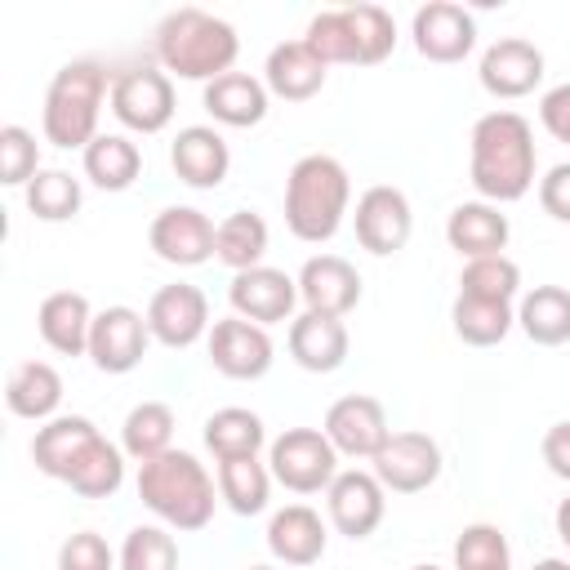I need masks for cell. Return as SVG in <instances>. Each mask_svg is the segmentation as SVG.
<instances>
[{
    "instance_id": "d6986e66",
    "label": "cell",
    "mask_w": 570,
    "mask_h": 570,
    "mask_svg": "<svg viewBox=\"0 0 570 570\" xmlns=\"http://www.w3.org/2000/svg\"><path fill=\"white\" fill-rule=\"evenodd\" d=\"M476 76H481V89L494 98H525L543 80V53L521 36H503L481 53Z\"/></svg>"
},
{
    "instance_id": "d6a6232c",
    "label": "cell",
    "mask_w": 570,
    "mask_h": 570,
    "mask_svg": "<svg viewBox=\"0 0 570 570\" xmlns=\"http://www.w3.org/2000/svg\"><path fill=\"white\" fill-rule=\"evenodd\" d=\"M67 485L85 499H111L125 485V450L111 445L102 432L80 450V459L67 472Z\"/></svg>"
},
{
    "instance_id": "681fc988",
    "label": "cell",
    "mask_w": 570,
    "mask_h": 570,
    "mask_svg": "<svg viewBox=\"0 0 570 570\" xmlns=\"http://www.w3.org/2000/svg\"><path fill=\"white\" fill-rule=\"evenodd\" d=\"M410 570H441V566H410Z\"/></svg>"
},
{
    "instance_id": "f6af8a7d",
    "label": "cell",
    "mask_w": 570,
    "mask_h": 570,
    "mask_svg": "<svg viewBox=\"0 0 570 570\" xmlns=\"http://www.w3.org/2000/svg\"><path fill=\"white\" fill-rule=\"evenodd\" d=\"M539 120H543V129H548L557 142L570 147V85H557V89H548V94L539 98Z\"/></svg>"
},
{
    "instance_id": "1f68e13d",
    "label": "cell",
    "mask_w": 570,
    "mask_h": 570,
    "mask_svg": "<svg viewBox=\"0 0 570 570\" xmlns=\"http://www.w3.org/2000/svg\"><path fill=\"white\" fill-rule=\"evenodd\" d=\"M263 441H267L263 419L254 410H245V405H223V410H214L205 419V445H209V454L218 463L223 459H249V454L263 450Z\"/></svg>"
},
{
    "instance_id": "c3c4849f",
    "label": "cell",
    "mask_w": 570,
    "mask_h": 570,
    "mask_svg": "<svg viewBox=\"0 0 570 570\" xmlns=\"http://www.w3.org/2000/svg\"><path fill=\"white\" fill-rule=\"evenodd\" d=\"M530 570H570V561H561V557H543V561H534Z\"/></svg>"
},
{
    "instance_id": "9c48e42d",
    "label": "cell",
    "mask_w": 570,
    "mask_h": 570,
    "mask_svg": "<svg viewBox=\"0 0 570 570\" xmlns=\"http://www.w3.org/2000/svg\"><path fill=\"white\" fill-rule=\"evenodd\" d=\"M374 476L392 494H419L441 476V445L428 432H392L370 459Z\"/></svg>"
},
{
    "instance_id": "74e56055",
    "label": "cell",
    "mask_w": 570,
    "mask_h": 570,
    "mask_svg": "<svg viewBox=\"0 0 570 570\" xmlns=\"http://www.w3.org/2000/svg\"><path fill=\"white\" fill-rule=\"evenodd\" d=\"M80 178H71L67 169H40L31 183H27V209L45 223H67L80 214Z\"/></svg>"
},
{
    "instance_id": "f1b7e54d",
    "label": "cell",
    "mask_w": 570,
    "mask_h": 570,
    "mask_svg": "<svg viewBox=\"0 0 570 570\" xmlns=\"http://www.w3.org/2000/svg\"><path fill=\"white\" fill-rule=\"evenodd\" d=\"M4 401L18 419L49 423V419H58L53 410L62 405V374L49 361H22L4 383Z\"/></svg>"
},
{
    "instance_id": "2e32d148",
    "label": "cell",
    "mask_w": 570,
    "mask_h": 570,
    "mask_svg": "<svg viewBox=\"0 0 570 570\" xmlns=\"http://www.w3.org/2000/svg\"><path fill=\"white\" fill-rule=\"evenodd\" d=\"M147 330L165 347H191L209 330V298H205V289H196L187 281L160 285L151 294V303H147Z\"/></svg>"
},
{
    "instance_id": "f907efd6",
    "label": "cell",
    "mask_w": 570,
    "mask_h": 570,
    "mask_svg": "<svg viewBox=\"0 0 570 570\" xmlns=\"http://www.w3.org/2000/svg\"><path fill=\"white\" fill-rule=\"evenodd\" d=\"M245 570H276V566H245Z\"/></svg>"
},
{
    "instance_id": "ba28073f",
    "label": "cell",
    "mask_w": 570,
    "mask_h": 570,
    "mask_svg": "<svg viewBox=\"0 0 570 570\" xmlns=\"http://www.w3.org/2000/svg\"><path fill=\"white\" fill-rule=\"evenodd\" d=\"M111 116L134 134H160L174 120V80L156 67H129L111 80Z\"/></svg>"
},
{
    "instance_id": "603a6c76",
    "label": "cell",
    "mask_w": 570,
    "mask_h": 570,
    "mask_svg": "<svg viewBox=\"0 0 570 570\" xmlns=\"http://www.w3.org/2000/svg\"><path fill=\"white\" fill-rule=\"evenodd\" d=\"M347 325L343 316H321V312H303L289 321V356L312 370V374H334L347 361Z\"/></svg>"
},
{
    "instance_id": "7dc6e473",
    "label": "cell",
    "mask_w": 570,
    "mask_h": 570,
    "mask_svg": "<svg viewBox=\"0 0 570 570\" xmlns=\"http://www.w3.org/2000/svg\"><path fill=\"white\" fill-rule=\"evenodd\" d=\"M557 534H561V543L570 548V494L557 503Z\"/></svg>"
},
{
    "instance_id": "7402d4cb",
    "label": "cell",
    "mask_w": 570,
    "mask_h": 570,
    "mask_svg": "<svg viewBox=\"0 0 570 570\" xmlns=\"http://www.w3.org/2000/svg\"><path fill=\"white\" fill-rule=\"evenodd\" d=\"M325 62L321 53L307 45V40H285L267 53V67H263V85L267 94L285 98V102H307L325 89Z\"/></svg>"
},
{
    "instance_id": "e575fe53",
    "label": "cell",
    "mask_w": 570,
    "mask_h": 570,
    "mask_svg": "<svg viewBox=\"0 0 570 570\" xmlns=\"http://www.w3.org/2000/svg\"><path fill=\"white\" fill-rule=\"evenodd\" d=\"M272 468L258 463V454L249 459H223L218 463V494L227 499V508L236 517H258L272 499Z\"/></svg>"
},
{
    "instance_id": "ab89813d",
    "label": "cell",
    "mask_w": 570,
    "mask_h": 570,
    "mask_svg": "<svg viewBox=\"0 0 570 570\" xmlns=\"http://www.w3.org/2000/svg\"><path fill=\"white\" fill-rule=\"evenodd\" d=\"M120 570H178V543L165 525H134L120 543Z\"/></svg>"
},
{
    "instance_id": "836d02e7",
    "label": "cell",
    "mask_w": 570,
    "mask_h": 570,
    "mask_svg": "<svg viewBox=\"0 0 570 570\" xmlns=\"http://www.w3.org/2000/svg\"><path fill=\"white\" fill-rule=\"evenodd\" d=\"M263 254H267V223L254 214V209H236L218 223L214 232V258L236 272H249V267H263Z\"/></svg>"
},
{
    "instance_id": "bcb514c9",
    "label": "cell",
    "mask_w": 570,
    "mask_h": 570,
    "mask_svg": "<svg viewBox=\"0 0 570 570\" xmlns=\"http://www.w3.org/2000/svg\"><path fill=\"white\" fill-rule=\"evenodd\" d=\"M543 463H548L561 481H570V419H561V423H552V428L543 432Z\"/></svg>"
},
{
    "instance_id": "44dd1931",
    "label": "cell",
    "mask_w": 570,
    "mask_h": 570,
    "mask_svg": "<svg viewBox=\"0 0 570 570\" xmlns=\"http://www.w3.org/2000/svg\"><path fill=\"white\" fill-rule=\"evenodd\" d=\"M169 165L187 187H218L232 169V151L214 125H187L169 142Z\"/></svg>"
},
{
    "instance_id": "9a60e30c",
    "label": "cell",
    "mask_w": 570,
    "mask_h": 570,
    "mask_svg": "<svg viewBox=\"0 0 570 570\" xmlns=\"http://www.w3.org/2000/svg\"><path fill=\"white\" fill-rule=\"evenodd\" d=\"M214 223L191 209V205H169L151 218L147 227V245L156 249V258L174 263V267H200L205 258H214Z\"/></svg>"
},
{
    "instance_id": "cb8c5ba5",
    "label": "cell",
    "mask_w": 570,
    "mask_h": 570,
    "mask_svg": "<svg viewBox=\"0 0 570 570\" xmlns=\"http://www.w3.org/2000/svg\"><path fill=\"white\" fill-rule=\"evenodd\" d=\"M512 227H508V214H499V205L490 200H463L450 209L445 218V240L450 249H459L463 258H490V254H503Z\"/></svg>"
},
{
    "instance_id": "8fae6325",
    "label": "cell",
    "mask_w": 570,
    "mask_h": 570,
    "mask_svg": "<svg viewBox=\"0 0 570 570\" xmlns=\"http://www.w3.org/2000/svg\"><path fill=\"white\" fill-rule=\"evenodd\" d=\"M147 343H151V330H147V316L134 312V307H102L94 316V330H89V356L102 374H129L142 356H147Z\"/></svg>"
},
{
    "instance_id": "52a82bcc",
    "label": "cell",
    "mask_w": 570,
    "mask_h": 570,
    "mask_svg": "<svg viewBox=\"0 0 570 570\" xmlns=\"http://www.w3.org/2000/svg\"><path fill=\"white\" fill-rule=\"evenodd\" d=\"M267 468L285 490L316 494L330 490V481L338 476V450L316 428H285L267 450Z\"/></svg>"
},
{
    "instance_id": "ac0fdd59",
    "label": "cell",
    "mask_w": 570,
    "mask_h": 570,
    "mask_svg": "<svg viewBox=\"0 0 570 570\" xmlns=\"http://www.w3.org/2000/svg\"><path fill=\"white\" fill-rule=\"evenodd\" d=\"M209 361L227 379H263L272 370V338L245 316H223L209 330Z\"/></svg>"
},
{
    "instance_id": "f35d334b",
    "label": "cell",
    "mask_w": 570,
    "mask_h": 570,
    "mask_svg": "<svg viewBox=\"0 0 570 570\" xmlns=\"http://www.w3.org/2000/svg\"><path fill=\"white\" fill-rule=\"evenodd\" d=\"M521 289V267L508 254H490V258H468V267L459 272V294L468 298H490V303H512Z\"/></svg>"
},
{
    "instance_id": "8992f818",
    "label": "cell",
    "mask_w": 570,
    "mask_h": 570,
    "mask_svg": "<svg viewBox=\"0 0 570 570\" xmlns=\"http://www.w3.org/2000/svg\"><path fill=\"white\" fill-rule=\"evenodd\" d=\"M325 67L347 62V67H374L396 49V22L379 4H347V9H321L307 22L303 36Z\"/></svg>"
},
{
    "instance_id": "5b68a950",
    "label": "cell",
    "mask_w": 570,
    "mask_h": 570,
    "mask_svg": "<svg viewBox=\"0 0 570 570\" xmlns=\"http://www.w3.org/2000/svg\"><path fill=\"white\" fill-rule=\"evenodd\" d=\"M102 98H111V85H107V71L98 62L76 58L67 67H58L49 89H45V111H40L45 142H53L62 151H71V147L85 151L98 138Z\"/></svg>"
},
{
    "instance_id": "7c38bea8",
    "label": "cell",
    "mask_w": 570,
    "mask_h": 570,
    "mask_svg": "<svg viewBox=\"0 0 570 570\" xmlns=\"http://www.w3.org/2000/svg\"><path fill=\"white\" fill-rule=\"evenodd\" d=\"M321 432H325L330 445H334L338 454H347V459H374V454L383 450V441L392 436L383 405H379L374 396H365V392L338 396V401L325 410V428H321Z\"/></svg>"
},
{
    "instance_id": "4316f807",
    "label": "cell",
    "mask_w": 570,
    "mask_h": 570,
    "mask_svg": "<svg viewBox=\"0 0 570 570\" xmlns=\"http://www.w3.org/2000/svg\"><path fill=\"white\" fill-rule=\"evenodd\" d=\"M205 111L218 125H232V129L263 125V116H267V85L245 76V71H227V76L205 85Z\"/></svg>"
},
{
    "instance_id": "60d3db41",
    "label": "cell",
    "mask_w": 570,
    "mask_h": 570,
    "mask_svg": "<svg viewBox=\"0 0 570 570\" xmlns=\"http://www.w3.org/2000/svg\"><path fill=\"white\" fill-rule=\"evenodd\" d=\"M454 570H508V539L499 525L476 521L454 539Z\"/></svg>"
},
{
    "instance_id": "e0dca14e",
    "label": "cell",
    "mask_w": 570,
    "mask_h": 570,
    "mask_svg": "<svg viewBox=\"0 0 570 570\" xmlns=\"http://www.w3.org/2000/svg\"><path fill=\"white\" fill-rule=\"evenodd\" d=\"M227 298H232V312L254 321V325H276V321H289L294 303H298V281L285 276L281 267H249V272H236L232 285H227Z\"/></svg>"
},
{
    "instance_id": "6da1fadb",
    "label": "cell",
    "mask_w": 570,
    "mask_h": 570,
    "mask_svg": "<svg viewBox=\"0 0 570 570\" xmlns=\"http://www.w3.org/2000/svg\"><path fill=\"white\" fill-rule=\"evenodd\" d=\"M468 178L490 205H512L534 187V129L517 111H485L468 138Z\"/></svg>"
},
{
    "instance_id": "277c9868",
    "label": "cell",
    "mask_w": 570,
    "mask_h": 570,
    "mask_svg": "<svg viewBox=\"0 0 570 570\" xmlns=\"http://www.w3.org/2000/svg\"><path fill=\"white\" fill-rule=\"evenodd\" d=\"M138 499L169 530H205L214 517V481L187 450H165L138 463Z\"/></svg>"
},
{
    "instance_id": "5bb4252c",
    "label": "cell",
    "mask_w": 570,
    "mask_h": 570,
    "mask_svg": "<svg viewBox=\"0 0 570 570\" xmlns=\"http://www.w3.org/2000/svg\"><path fill=\"white\" fill-rule=\"evenodd\" d=\"M410 36L428 62H463L476 45V22L454 0H428L423 9H414Z\"/></svg>"
},
{
    "instance_id": "ffe728a7",
    "label": "cell",
    "mask_w": 570,
    "mask_h": 570,
    "mask_svg": "<svg viewBox=\"0 0 570 570\" xmlns=\"http://www.w3.org/2000/svg\"><path fill=\"white\" fill-rule=\"evenodd\" d=\"M298 298L307 303V312L321 316H347L361 303V276L347 258L338 254H316L303 263L298 272Z\"/></svg>"
},
{
    "instance_id": "4dcf8cb0",
    "label": "cell",
    "mask_w": 570,
    "mask_h": 570,
    "mask_svg": "<svg viewBox=\"0 0 570 570\" xmlns=\"http://www.w3.org/2000/svg\"><path fill=\"white\" fill-rule=\"evenodd\" d=\"M142 174V151L125 134H98L85 147V178L102 191H125Z\"/></svg>"
},
{
    "instance_id": "83f0119b",
    "label": "cell",
    "mask_w": 570,
    "mask_h": 570,
    "mask_svg": "<svg viewBox=\"0 0 570 570\" xmlns=\"http://www.w3.org/2000/svg\"><path fill=\"white\" fill-rule=\"evenodd\" d=\"M98 436V428L85 419V414H58L49 419L45 428H36V441H31V459L45 476L53 481H67L71 463L80 459V450Z\"/></svg>"
},
{
    "instance_id": "4fadbf2b",
    "label": "cell",
    "mask_w": 570,
    "mask_h": 570,
    "mask_svg": "<svg viewBox=\"0 0 570 570\" xmlns=\"http://www.w3.org/2000/svg\"><path fill=\"white\" fill-rule=\"evenodd\" d=\"M325 508H330V521L338 534L347 539H370L379 525H383V512H387V490L379 485L374 472H338L325 490Z\"/></svg>"
},
{
    "instance_id": "b9f144b4",
    "label": "cell",
    "mask_w": 570,
    "mask_h": 570,
    "mask_svg": "<svg viewBox=\"0 0 570 570\" xmlns=\"http://www.w3.org/2000/svg\"><path fill=\"white\" fill-rule=\"evenodd\" d=\"M40 174V147L36 134L22 125H4L0 129V183L4 187H27Z\"/></svg>"
},
{
    "instance_id": "ee69618b",
    "label": "cell",
    "mask_w": 570,
    "mask_h": 570,
    "mask_svg": "<svg viewBox=\"0 0 570 570\" xmlns=\"http://www.w3.org/2000/svg\"><path fill=\"white\" fill-rule=\"evenodd\" d=\"M539 205H543V214H552L557 223H570V160H566V165H552V169L539 178Z\"/></svg>"
},
{
    "instance_id": "d590c367",
    "label": "cell",
    "mask_w": 570,
    "mask_h": 570,
    "mask_svg": "<svg viewBox=\"0 0 570 570\" xmlns=\"http://www.w3.org/2000/svg\"><path fill=\"white\" fill-rule=\"evenodd\" d=\"M120 450L138 463L174 450V410L165 401H142L120 423Z\"/></svg>"
},
{
    "instance_id": "7bdbcfd3",
    "label": "cell",
    "mask_w": 570,
    "mask_h": 570,
    "mask_svg": "<svg viewBox=\"0 0 570 570\" xmlns=\"http://www.w3.org/2000/svg\"><path fill=\"white\" fill-rule=\"evenodd\" d=\"M111 566H116V557H111L107 539L94 530H76L58 548V570H111Z\"/></svg>"
},
{
    "instance_id": "30bf717a",
    "label": "cell",
    "mask_w": 570,
    "mask_h": 570,
    "mask_svg": "<svg viewBox=\"0 0 570 570\" xmlns=\"http://www.w3.org/2000/svg\"><path fill=\"white\" fill-rule=\"evenodd\" d=\"M352 223H356L361 249H370V254H379V258L405 249V240H410V232H414V214H410L405 191H401V187H387V183L361 191Z\"/></svg>"
},
{
    "instance_id": "484cf974",
    "label": "cell",
    "mask_w": 570,
    "mask_h": 570,
    "mask_svg": "<svg viewBox=\"0 0 570 570\" xmlns=\"http://www.w3.org/2000/svg\"><path fill=\"white\" fill-rule=\"evenodd\" d=\"M36 325H40V338L62 352V356H80L89 352V330H94V312H89V298L76 294V289H53L40 312H36Z\"/></svg>"
},
{
    "instance_id": "8d00e7d4",
    "label": "cell",
    "mask_w": 570,
    "mask_h": 570,
    "mask_svg": "<svg viewBox=\"0 0 570 570\" xmlns=\"http://www.w3.org/2000/svg\"><path fill=\"white\" fill-rule=\"evenodd\" d=\"M450 321H454V334L468 343V347H494L508 338V330L517 325V312L512 303H490V298H468L459 294L454 307H450Z\"/></svg>"
},
{
    "instance_id": "f546056e",
    "label": "cell",
    "mask_w": 570,
    "mask_h": 570,
    "mask_svg": "<svg viewBox=\"0 0 570 570\" xmlns=\"http://www.w3.org/2000/svg\"><path fill=\"white\" fill-rule=\"evenodd\" d=\"M517 325L539 347L570 343V289H561V285H534L521 298V307H517Z\"/></svg>"
},
{
    "instance_id": "3957f363",
    "label": "cell",
    "mask_w": 570,
    "mask_h": 570,
    "mask_svg": "<svg viewBox=\"0 0 570 570\" xmlns=\"http://www.w3.org/2000/svg\"><path fill=\"white\" fill-rule=\"evenodd\" d=\"M347 205H352V178L334 156L312 151V156L294 160V169L285 178V227L298 240H307V245L330 240L343 227Z\"/></svg>"
},
{
    "instance_id": "d4e9b609",
    "label": "cell",
    "mask_w": 570,
    "mask_h": 570,
    "mask_svg": "<svg viewBox=\"0 0 570 570\" xmlns=\"http://www.w3.org/2000/svg\"><path fill=\"white\" fill-rule=\"evenodd\" d=\"M267 552L285 566H312L325 557V521L307 503H289L267 521Z\"/></svg>"
},
{
    "instance_id": "7a4b0ae2",
    "label": "cell",
    "mask_w": 570,
    "mask_h": 570,
    "mask_svg": "<svg viewBox=\"0 0 570 570\" xmlns=\"http://www.w3.org/2000/svg\"><path fill=\"white\" fill-rule=\"evenodd\" d=\"M240 53V40H236V27L205 13V9H174L160 18L156 27V58L165 71L183 76V80H218L232 71Z\"/></svg>"
}]
</instances>
